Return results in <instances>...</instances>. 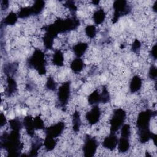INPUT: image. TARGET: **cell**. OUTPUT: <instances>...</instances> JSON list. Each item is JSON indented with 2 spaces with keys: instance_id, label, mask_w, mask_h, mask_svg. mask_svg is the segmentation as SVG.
<instances>
[{
  "instance_id": "obj_1",
  "label": "cell",
  "mask_w": 157,
  "mask_h": 157,
  "mask_svg": "<svg viewBox=\"0 0 157 157\" xmlns=\"http://www.w3.org/2000/svg\"><path fill=\"white\" fill-rule=\"evenodd\" d=\"M156 112L150 109H147L139 113L136 120V127L139 135V141L146 143L156 136V134L151 132L150 130V124L152 117H155Z\"/></svg>"
},
{
  "instance_id": "obj_2",
  "label": "cell",
  "mask_w": 157,
  "mask_h": 157,
  "mask_svg": "<svg viewBox=\"0 0 157 157\" xmlns=\"http://www.w3.org/2000/svg\"><path fill=\"white\" fill-rule=\"evenodd\" d=\"M1 147L7 152L9 156H19L23 148L20 131L12 129L10 132H5L1 137Z\"/></svg>"
},
{
  "instance_id": "obj_3",
  "label": "cell",
  "mask_w": 157,
  "mask_h": 157,
  "mask_svg": "<svg viewBox=\"0 0 157 157\" xmlns=\"http://www.w3.org/2000/svg\"><path fill=\"white\" fill-rule=\"evenodd\" d=\"M30 68L36 69L39 74L44 75L46 73V60L45 55L40 49H35L32 55L27 61Z\"/></svg>"
},
{
  "instance_id": "obj_4",
  "label": "cell",
  "mask_w": 157,
  "mask_h": 157,
  "mask_svg": "<svg viewBox=\"0 0 157 157\" xmlns=\"http://www.w3.org/2000/svg\"><path fill=\"white\" fill-rule=\"evenodd\" d=\"M126 117V112L121 108H117L113 110L110 119V132L116 133L123 124Z\"/></svg>"
},
{
  "instance_id": "obj_5",
  "label": "cell",
  "mask_w": 157,
  "mask_h": 157,
  "mask_svg": "<svg viewBox=\"0 0 157 157\" xmlns=\"http://www.w3.org/2000/svg\"><path fill=\"white\" fill-rule=\"evenodd\" d=\"M113 9L114 10L112 20L113 23H115L121 17L129 14L131 10V8L127 1L123 0L114 1Z\"/></svg>"
},
{
  "instance_id": "obj_6",
  "label": "cell",
  "mask_w": 157,
  "mask_h": 157,
  "mask_svg": "<svg viewBox=\"0 0 157 157\" xmlns=\"http://www.w3.org/2000/svg\"><path fill=\"white\" fill-rule=\"evenodd\" d=\"M98 147V142L97 140L91 137L90 135H86L85 142L83 146V155L86 157H91L95 155Z\"/></svg>"
},
{
  "instance_id": "obj_7",
  "label": "cell",
  "mask_w": 157,
  "mask_h": 157,
  "mask_svg": "<svg viewBox=\"0 0 157 157\" xmlns=\"http://www.w3.org/2000/svg\"><path fill=\"white\" fill-rule=\"evenodd\" d=\"M70 85V82H64L58 90V99L63 107L66 106L68 103L71 94Z\"/></svg>"
},
{
  "instance_id": "obj_8",
  "label": "cell",
  "mask_w": 157,
  "mask_h": 157,
  "mask_svg": "<svg viewBox=\"0 0 157 157\" xmlns=\"http://www.w3.org/2000/svg\"><path fill=\"white\" fill-rule=\"evenodd\" d=\"M65 123L63 121H59L47 128H45L44 131L45 136H48L53 138H57L60 136L64 131Z\"/></svg>"
},
{
  "instance_id": "obj_9",
  "label": "cell",
  "mask_w": 157,
  "mask_h": 157,
  "mask_svg": "<svg viewBox=\"0 0 157 157\" xmlns=\"http://www.w3.org/2000/svg\"><path fill=\"white\" fill-rule=\"evenodd\" d=\"M101 111L98 105H93V107L86 113L85 117L90 125L96 124L101 118Z\"/></svg>"
},
{
  "instance_id": "obj_10",
  "label": "cell",
  "mask_w": 157,
  "mask_h": 157,
  "mask_svg": "<svg viewBox=\"0 0 157 157\" xmlns=\"http://www.w3.org/2000/svg\"><path fill=\"white\" fill-rule=\"evenodd\" d=\"M118 139L116 133L110 132V134L105 137L102 142V146L104 148L113 151L116 148L118 145Z\"/></svg>"
},
{
  "instance_id": "obj_11",
  "label": "cell",
  "mask_w": 157,
  "mask_h": 157,
  "mask_svg": "<svg viewBox=\"0 0 157 157\" xmlns=\"http://www.w3.org/2000/svg\"><path fill=\"white\" fill-rule=\"evenodd\" d=\"M7 86L5 90V93L8 96L13 94L17 90V84L16 81L11 75H7L6 78Z\"/></svg>"
},
{
  "instance_id": "obj_12",
  "label": "cell",
  "mask_w": 157,
  "mask_h": 157,
  "mask_svg": "<svg viewBox=\"0 0 157 157\" xmlns=\"http://www.w3.org/2000/svg\"><path fill=\"white\" fill-rule=\"evenodd\" d=\"M33 118H33L31 115H27L24 117L22 122L27 134L31 137H33L34 136L35 131L33 123Z\"/></svg>"
},
{
  "instance_id": "obj_13",
  "label": "cell",
  "mask_w": 157,
  "mask_h": 157,
  "mask_svg": "<svg viewBox=\"0 0 157 157\" xmlns=\"http://www.w3.org/2000/svg\"><path fill=\"white\" fill-rule=\"evenodd\" d=\"M142 86V80L141 77L136 75L132 77L129 82V90L131 93L139 91Z\"/></svg>"
},
{
  "instance_id": "obj_14",
  "label": "cell",
  "mask_w": 157,
  "mask_h": 157,
  "mask_svg": "<svg viewBox=\"0 0 157 157\" xmlns=\"http://www.w3.org/2000/svg\"><path fill=\"white\" fill-rule=\"evenodd\" d=\"M88 47V45L87 43L80 42L72 47V51L77 57L81 58L86 52Z\"/></svg>"
},
{
  "instance_id": "obj_15",
  "label": "cell",
  "mask_w": 157,
  "mask_h": 157,
  "mask_svg": "<svg viewBox=\"0 0 157 157\" xmlns=\"http://www.w3.org/2000/svg\"><path fill=\"white\" fill-rule=\"evenodd\" d=\"M70 67L74 73L78 74L82 71L85 67V64L81 58L77 57L71 61L70 64Z\"/></svg>"
},
{
  "instance_id": "obj_16",
  "label": "cell",
  "mask_w": 157,
  "mask_h": 157,
  "mask_svg": "<svg viewBox=\"0 0 157 157\" xmlns=\"http://www.w3.org/2000/svg\"><path fill=\"white\" fill-rule=\"evenodd\" d=\"M129 137H122L118 139V150L120 153H126L127 152L130 148V141Z\"/></svg>"
},
{
  "instance_id": "obj_17",
  "label": "cell",
  "mask_w": 157,
  "mask_h": 157,
  "mask_svg": "<svg viewBox=\"0 0 157 157\" xmlns=\"http://www.w3.org/2000/svg\"><path fill=\"white\" fill-rule=\"evenodd\" d=\"M106 17V13L104 10L102 8H99L98 10H95L93 15V20L94 23L98 25L102 24Z\"/></svg>"
},
{
  "instance_id": "obj_18",
  "label": "cell",
  "mask_w": 157,
  "mask_h": 157,
  "mask_svg": "<svg viewBox=\"0 0 157 157\" xmlns=\"http://www.w3.org/2000/svg\"><path fill=\"white\" fill-rule=\"evenodd\" d=\"M88 102L90 105H98L102 103V98L101 93L98 90H95L90 93L88 97Z\"/></svg>"
},
{
  "instance_id": "obj_19",
  "label": "cell",
  "mask_w": 157,
  "mask_h": 157,
  "mask_svg": "<svg viewBox=\"0 0 157 157\" xmlns=\"http://www.w3.org/2000/svg\"><path fill=\"white\" fill-rule=\"evenodd\" d=\"M64 57L61 50L57 49L54 52L52 56L53 64L57 66H63L64 64Z\"/></svg>"
},
{
  "instance_id": "obj_20",
  "label": "cell",
  "mask_w": 157,
  "mask_h": 157,
  "mask_svg": "<svg viewBox=\"0 0 157 157\" xmlns=\"http://www.w3.org/2000/svg\"><path fill=\"white\" fill-rule=\"evenodd\" d=\"M18 15L13 12H10L1 21V25H14L18 20Z\"/></svg>"
},
{
  "instance_id": "obj_21",
  "label": "cell",
  "mask_w": 157,
  "mask_h": 157,
  "mask_svg": "<svg viewBox=\"0 0 157 157\" xmlns=\"http://www.w3.org/2000/svg\"><path fill=\"white\" fill-rule=\"evenodd\" d=\"M82 121L80 113L75 110L72 115V129L75 132H78L81 126Z\"/></svg>"
},
{
  "instance_id": "obj_22",
  "label": "cell",
  "mask_w": 157,
  "mask_h": 157,
  "mask_svg": "<svg viewBox=\"0 0 157 157\" xmlns=\"http://www.w3.org/2000/svg\"><path fill=\"white\" fill-rule=\"evenodd\" d=\"M43 144L45 150L47 151H50L55 148L57 144V142L55 138H53L48 136H45Z\"/></svg>"
},
{
  "instance_id": "obj_23",
  "label": "cell",
  "mask_w": 157,
  "mask_h": 157,
  "mask_svg": "<svg viewBox=\"0 0 157 157\" xmlns=\"http://www.w3.org/2000/svg\"><path fill=\"white\" fill-rule=\"evenodd\" d=\"M45 7V2L43 1H36L31 6L33 15L40 14Z\"/></svg>"
},
{
  "instance_id": "obj_24",
  "label": "cell",
  "mask_w": 157,
  "mask_h": 157,
  "mask_svg": "<svg viewBox=\"0 0 157 157\" xmlns=\"http://www.w3.org/2000/svg\"><path fill=\"white\" fill-rule=\"evenodd\" d=\"M41 146H42V142H40V139H35L34 141L32 142L28 155L30 156H37L38 151Z\"/></svg>"
},
{
  "instance_id": "obj_25",
  "label": "cell",
  "mask_w": 157,
  "mask_h": 157,
  "mask_svg": "<svg viewBox=\"0 0 157 157\" xmlns=\"http://www.w3.org/2000/svg\"><path fill=\"white\" fill-rule=\"evenodd\" d=\"M17 15L18 18H20L21 19L26 18L31 15H33L31 6H26L21 7Z\"/></svg>"
},
{
  "instance_id": "obj_26",
  "label": "cell",
  "mask_w": 157,
  "mask_h": 157,
  "mask_svg": "<svg viewBox=\"0 0 157 157\" xmlns=\"http://www.w3.org/2000/svg\"><path fill=\"white\" fill-rule=\"evenodd\" d=\"M9 125L11 129L20 131L23 127V123L18 118H15L9 120Z\"/></svg>"
},
{
  "instance_id": "obj_27",
  "label": "cell",
  "mask_w": 157,
  "mask_h": 157,
  "mask_svg": "<svg viewBox=\"0 0 157 157\" xmlns=\"http://www.w3.org/2000/svg\"><path fill=\"white\" fill-rule=\"evenodd\" d=\"M85 31L86 35L90 39H93L96 35V28L94 25H88L85 28Z\"/></svg>"
},
{
  "instance_id": "obj_28",
  "label": "cell",
  "mask_w": 157,
  "mask_h": 157,
  "mask_svg": "<svg viewBox=\"0 0 157 157\" xmlns=\"http://www.w3.org/2000/svg\"><path fill=\"white\" fill-rule=\"evenodd\" d=\"M33 123L35 130L44 129L45 128L44 122L40 116H37L33 118Z\"/></svg>"
},
{
  "instance_id": "obj_29",
  "label": "cell",
  "mask_w": 157,
  "mask_h": 157,
  "mask_svg": "<svg viewBox=\"0 0 157 157\" xmlns=\"http://www.w3.org/2000/svg\"><path fill=\"white\" fill-rule=\"evenodd\" d=\"M101 98H102V104H105L107 103L110 101V94L108 91L107 88H106L105 86H102V91L101 93Z\"/></svg>"
},
{
  "instance_id": "obj_30",
  "label": "cell",
  "mask_w": 157,
  "mask_h": 157,
  "mask_svg": "<svg viewBox=\"0 0 157 157\" xmlns=\"http://www.w3.org/2000/svg\"><path fill=\"white\" fill-rule=\"evenodd\" d=\"M46 88L50 91H55L57 88V83L55 82L54 78L52 77H49L45 83Z\"/></svg>"
},
{
  "instance_id": "obj_31",
  "label": "cell",
  "mask_w": 157,
  "mask_h": 157,
  "mask_svg": "<svg viewBox=\"0 0 157 157\" xmlns=\"http://www.w3.org/2000/svg\"><path fill=\"white\" fill-rule=\"evenodd\" d=\"M131 134L130 125L129 124H123L121 127V136L130 138Z\"/></svg>"
},
{
  "instance_id": "obj_32",
  "label": "cell",
  "mask_w": 157,
  "mask_h": 157,
  "mask_svg": "<svg viewBox=\"0 0 157 157\" xmlns=\"http://www.w3.org/2000/svg\"><path fill=\"white\" fill-rule=\"evenodd\" d=\"M65 7H66L69 11L74 15L75 14V12L77 10V7L76 6V5L75 4L74 2L73 1H67L65 3V5H64Z\"/></svg>"
},
{
  "instance_id": "obj_33",
  "label": "cell",
  "mask_w": 157,
  "mask_h": 157,
  "mask_svg": "<svg viewBox=\"0 0 157 157\" xmlns=\"http://www.w3.org/2000/svg\"><path fill=\"white\" fill-rule=\"evenodd\" d=\"M156 75H157V71H156V67L155 66H151L150 67L149 72H148V77L150 79L156 80Z\"/></svg>"
},
{
  "instance_id": "obj_34",
  "label": "cell",
  "mask_w": 157,
  "mask_h": 157,
  "mask_svg": "<svg viewBox=\"0 0 157 157\" xmlns=\"http://www.w3.org/2000/svg\"><path fill=\"white\" fill-rule=\"evenodd\" d=\"M140 47H141L140 42L138 39H135L134 41L133 42L132 44L131 49H132V52H134L135 53H137V52H139Z\"/></svg>"
},
{
  "instance_id": "obj_35",
  "label": "cell",
  "mask_w": 157,
  "mask_h": 157,
  "mask_svg": "<svg viewBox=\"0 0 157 157\" xmlns=\"http://www.w3.org/2000/svg\"><path fill=\"white\" fill-rule=\"evenodd\" d=\"M150 54L151 58H153L154 59H156V44L152 47L150 52Z\"/></svg>"
},
{
  "instance_id": "obj_36",
  "label": "cell",
  "mask_w": 157,
  "mask_h": 157,
  "mask_svg": "<svg viewBox=\"0 0 157 157\" xmlns=\"http://www.w3.org/2000/svg\"><path fill=\"white\" fill-rule=\"evenodd\" d=\"M1 7L2 10H6L9 7V1H1Z\"/></svg>"
},
{
  "instance_id": "obj_37",
  "label": "cell",
  "mask_w": 157,
  "mask_h": 157,
  "mask_svg": "<svg viewBox=\"0 0 157 157\" xmlns=\"http://www.w3.org/2000/svg\"><path fill=\"white\" fill-rule=\"evenodd\" d=\"M6 123V118L3 113H1V127L2 128Z\"/></svg>"
},
{
  "instance_id": "obj_38",
  "label": "cell",
  "mask_w": 157,
  "mask_h": 157,
  "mask_svg": "<svg viewBox=\"0 0 157 157\" xmlns=\"http://www.w3.org/2000/svg\"><path fill=\"white\" fill-rule=\"evenodd\" d=\"M156 2H155V4L153 5V11L154 12H156Z\"/></svg>"
},
{
  "instance_id": "obj_39",
  "label": "cell",
  "mask_w": 157,
  "mask_h": 157,
  "mask_svg": "<svg viewBox=\"0 0 157 157\" xmlns=\"http://www.w3.org/2000/svg\"><path fill=\"white\" fill-rule=\"evenodd\" d=\"M92 2H93V4H94L95 5H98V4H99V1H92Z\"/></svg>"
}]
</instances>
